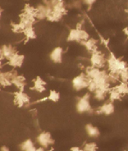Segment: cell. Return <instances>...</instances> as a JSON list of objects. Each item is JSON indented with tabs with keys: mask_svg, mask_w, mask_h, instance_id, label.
I'll list each match as a JSON object with an SVG mask.
<instances>
[{
	"mask_svg": "<svg viewBox=\"0 0 128 151\" xmlns=\"http://www.w3.org/2000/svg\"><path fill=\"white\" fill-rule=\"evenodd\" d=\"M107 66L109 73H115L119 75V73L121 70L128 68L127 63L125 61H122L121 59L116 57L114 54H110L107 58Z\"/></svg>",
	"mask_w": 128,
	"mask_h": 151,
	"instance_id": "obj_1",
	"label": "cell"
},
{
	"mask_svg": "<svg viewBox=\"0 0 128 151\" xmlns=\"http://www.w3.org/2000/svg\"><path fill=\"white\" fill-rule=\"evenodd\" d=\"M76 110L79 114H86L92 111L90 92L78 98V101L76 103Z\"/></svg>",
	"mask_w": 128,
	"mask_h": 151,
	"instance_id": "obj_2",
	"label": "cell"
},
{
	"mask_svg": "<svg viewBox=\"0 0 128 151\" xmlns=\"http://www.w3.org/2000/svg\"><path fill=\"white\" fill-rule=\"evenodd\" d=\"M90 79L86 73H80L78 76H75L72 80V86L75 91H82L87 89L89 86Z\"/></svg>",
	"mask_w": 128,
	"mask_h": 151,
	"instance_id": "obj_3",
	"label": "cell"
},
{
	"mask_svg": "<svg viewBox=\"0 0 128 151\" xmlns=\"http://www.w3.org/2000/svg\"><path fill=\"white\" fill-rule=\"evenodd\" d=\"M90 39L89 33L86 31H85L84 29H79V28H74L72 29L69 34L68 36V41H71V42H82L85 40H87Z\"/></svg>",
	"mask_w": 128,
	"mask_h": 151,
	"instance_id": "obj_4",
	"label": "cell"
},
{
	"mask_svg": "<svg viewBox=\"0 0 128 151\" xmlns=\"http://www.w3.org/2000/svg\"><path fill=\"white\" fill-rule=\"evenodd\" d=\"M90 62L92 67L97 68H103L107 63V58L105 57L102 52H100L98 50L92 52Z\"/></svg>",
	"mask_w": 128,
	"mask_h": 151,
	"instance_id": "obj_5",
	"label": "cell"
},
{
	"mask_svg": "<svg viewBox=\"0 0 128 151\" xmlns=\"http://www.w3.org/2000/svg\"><path fill=\"white\" fill-rule=\"evenodd\" d=\"M37 141L41 145V147H43L44 149L48 148L50 145L54 143V140L50 135V133H49V132L40 133L37 137Z\"/></svg>",
	"mask_w": 128,
	"mask_h": 151,
	"instance_id": "obj_6",
	"label": "cell"
},
{
	"mask_svg": "<svg viewBox=\"0 0 128 151\" xmlns=\"http://www.w3.org/2000/svg\"><path fill=\"white\" fill-rule=\"evenodd\" d=\"M97 110H98L97 113H99V114H102L107 115V116L111 115V114H113L114 113V103L109 100V101H107L104 104H102Z\"/></svg>",
	"mask_w": 128,
	"mask_h": 151,
	"instance_id": "obj_7",
	"label": "cell"
},
{
	"mask_svg": "<svg viewBox=\"0 0 128 151\" xmlns=\"http://www.w3.org/2000/svg\"><path fill=\"white\" fill-rule=\"evenodd\" d=\"M63 48L61 47H56L55 48L50 55V60L55 63H61L62 61H63Z\"/></svg>",
	"mask_w": 128,
	"mask_h": 151,
	"instance_id": "obj_8",
	"label": "cell"
},
{
	"mask_svg": "<svg viewBox=\"0 0 128 151\" xmlns=\"http://www.w3.org/2000/svg\"><path fill=\"white\" fill-rule=\"evenodd\" d=\"M30 101L29 96L27 95L26 93H24L22 91L17 92L16 94V97H15V102L16 104H17L19 107H22L24 106L26 104H28Z\"/></svg>",
	"mask_w": 128,
	"mask_h": 151,
	"instance_id": "obj_9",
	"label": "cell"
},
{
	"mask_svg": "<svg viewBox=\"0 0 128 151\" xmlns=\"http://www.w3.org/2000/svg\"><path fill=\"white\" fill-rule=\"evenodd\" d=\"M24 61V56L22 55H19L18 53H15L13 56L9 59V64L14 68L21 67Z\"/></svg>",
	"mask_w": 128,
	"mask_h": 151,
	"instance_id": "obj_10",
	"label": "cell"
},
{
	"mask_svg": "<svg viewBox=\"0 0 128 151\" xmlns=\"http://www.w3.org/2000/svg\"><path fill=\"white\" fill-rule=\"evenodd\" d=\"M80 44L86 48L88 51L91 53L97 50V46H96V40L94 39H88L87 40L80 42Z\"/></svg>",
	"mask_w": 128,
	"mask_h": 151,
	"instance_id": "obj_11",
	"label": "cell"
},
{
	"mask_svg": "<svg viewBox=\"0 0 128 151\" xmlns=\"http://www.w3.org/2000/svg\"><path fill=\"white\" fill-rule=\"evenodd\" d=\"M86 134L90 137H92V138H96V137L100 136L99 129L95 126H93L92 124H90V123L86 126Z\"/></svg>",
	"mask_w": 128,
	"mask_h": 151,
	"instance_id": "obj_12",
	"label": "cell"
},
{
	"mask_svg": "<svg viewBox=\"0 0 128 151\" xmlns=\"http://www.w3.org/2000/svg\"><path fill=\"white\" fill-rule=\"evenodd\" d=\"M110 90V89H109ZM109 90H106V89H96V91L93 92L94 94V98L98 102H102L104 101L107 95L109 94Z\"/></svg>",
	"mask_w": 128,
	"mask_h": 151,
	"instance_id": "obj_13",
	"label": "cell"
},
{
	"mask_svg": "<svg viewBox=\"0 0 128 151\" xmlns=\"http://www.w3.org/2000/svg\"><path fill=\"white\" fill-rule=\"evenodd\" d=\"M114 88L122 96L128 95V83H127V82H121L120 81V83H118L116 85V86Z\"/></svg>",
	"mask_w": 128,
	"mask_h": 151,
	"instance_id": "obj_14",
	"label": "cell"
},
{
	"mask_svg": "<svg viewBox=\"0 0 128 151\" xmlns=\"http://www.w3.org/2000/svg\"><path fill=\"white\" fill-rule=\"evenodd\" d=\"M2 52H3L4 58L9 59L11 56L16 53V50H14V48L10 46V45H4L2 48Z\"/></svg>",
	"mask_w": 128,
	"mask_h": 151,
	"instance_id": "obj_15",
	"label": "cell"
},
{
	"mask_svg": "<svg viewBox=\"0 0 128 151\" xmlns=\"http://www.w3.org/2000/svg\"><path fill=\"white\" fill-rule=\"evenodd\" d=\"M33 89L39 92L44 91L45 90V82L43 80H41L40 77L37 78V80L34 81V84H33Z\"/></svg>",
	"mask_w": 128,
	"mask_h": 151,
	"instance_id": "obj_16",
	"label": "cell"
},
{
	"mask_svg": "<svg viewBox=\"0 0 128 151\" xmlns=\"http://www.w3.org/2000/svg\"><path fill=\"white\" fill-rule=\"evenodd\" d=\"M12 84H14L16 87L19 88L21 91H22V88H24L25 86V79L22 76H16V78H14L12 80Z\"/></svg>",
	"mask_w": 128,
	"mask_h": 151,
	"instance_id": "obj_17",
	"label": "cell"
},
{
	"mask_svg": "<svg viewBox=\"0 0 128 151\" xmlns=\"http://www.w3.org/2000/svg\"><path fill=\"white\" fill-rule=\"evenodd\" d=\"M109 101H111V102H114V101H117V100H119L121 98V96H122L120 95V93L116 91V89L114 87L113 89H110L109 90Z\"/></svg>",
	"mask_w": 128,
	"mask_h": 151,
	"instance_id": "obj_18",
	"label": "cell"
},
{
	"mask_svg": "<svg viewBox=\"0 0 128 151\" xmlns=\"http://www.w3.org/2000/svg\"><path fill=\"white\" fill-rule=\"evenodd\" d=\"M32 147H34V144L32 143V140H30V139L26 140L25 142H23L21 144V150L22 151H27V150L32 148Z\"/></svg>",
	"mask_w": 128,
	"mask_h": 151,
	"instance_id": "obj_19",
	"label": "cell"
},
{
	"mask_svg": "<svg viewBox=\"0 0 128 151\" xmlns=\"http://www.w3.org/2000/svg\"><path fill=\"white\" fill-rule=\"evenodd\" d=\"M119 78H120V81L121 82L128 83V68L121 70L119 73Z\"/></svg>",
	"mask_w": 128,
	"mask_h": 151,
	"instance_id": "obj_20",
	"label": "cell"
},
{
	"mask_svg": "<svg viewBox=\"0 0 128 151\" xmlns=\"http://www.w3.org/2000/svg\"><path fill=\"white\" fill-rule=\"evenodd\" d=\"M84 151H96L97 150V145L96 143H88L85 144L84 148H83Z\"/></svg>",
	"mask_w": 128,
	"mask_h": 151,
	"instance_id": "obj_21",
	"label": "cell"
},
{
	"mask_svg": "<svg viewBox=\"0 0 128 151\" xmlns=\"http://www.w3.org/2000/svg\"><path fill=\"white\" fill-rule=\"evenodd\" d=\"M48 98L50 101L56 103V102H57L60 99V94H59V92H57V91H54V90L53 91H50Z\"/></svg>",
	"mask_w": 128,
	"mask_h": 151,
	"instance_id": "obj_22",
	"label": "cell"
},
{
	"mask_svg": "<svg viewBox=\"0 0 128 151\" xmlns=\"http://www.w3.org/2000/svg\"><path fill=\"white\" fill-rule=\"evenodd\" d=\"M23 31H24L26 36H27L28 39H33V38H35V32H34V31H33V29H32V27H26Z\"/></svg>",
	"mask_w": 128,
	"mask_h": 151,
	"instance_id": "obj_23",
	"label": "cell"
},
{
	"mask_svg": "<svg viewBox=\"0 0 128 151\" xmlns=\"http://www.w3.org/2000/svg\"><path fill=\"white\" fill-rule=\"evenodd\" d=\"M96 0H83V3L89 7H91L96 3Z\"/></svg>",
	"mask_w": 128,
	"mask_h": 151,
	"instance_id": "obj_24",
	"label": "cell"
},
{
	"mask_svg": "<svg viewBox=\"0 0 128 151\" xmlns=\"http://www.w3.org/2000/svg\"><path fill=\"white\" fill-rule=\"evenodd\" d=\"M70 151H84L83 149H80V147H77V146H74V147H72Z\"/></svg>",
	"mask_w": 128,
	"mask_h": 151,
	"instance_id": "obj_25",
	"label": "cell"
},
{
	"mask_svg": "<svg viewBox=\"0 0 128 151\" xmlns=\"http://www.w3.org/2000/svg\"><path fill=\"white\" fill-rule=\"evenodd\" d=\"M0 151H9V149L8 147H6V146H3V147H1Z\"/></svg>",
	"mask_w": 128,
	"mask_h": 151,
	"instance_id": "obj_26",
	"label": "cell"
},
{
	"mask_svg": "<svg viewBox=\"0 0 128 151\" xmlns=\"http://www.w3.org/2000/svg\"><path fill=\"white\" fill-rule=\"evenodd\" d=\"M4 58V56H3V52H2V49H0V63L2 61V59Z\"/></svg>",
	"mask_w": 128,
	"mask_h": 151,
	"instance_id": "obj_27",
	"label": "cell"
},
{
	"mask_svg": "<svg viewBox=\"0 0 128 151\" xmlns=\"http://www.w3.org/2000/svg\"><path fill=\"white\" fill-rule=\"evenodd\" d=\"M36 151H45V149H44L43 147H40V148L36 149Z\"/></svg>",
	"mask_w": 128,
	"mask_h": 151,
	"instance_id": "obj_28",
	"label": "cell"
},
{
	"mask_svg": "<svg viewBox=\"0 0 128 151\" xmlns=\"http://www.w3.org/2000/svg\"><path fill=\"white\" fill-rule=\"evenodd\" d=\"M124 32H125V33H126V35L127 36V38H128V27H127V28H126V29L124 30Z\"/></svg>",
	"mask_w": 128,
	"mask_h": 151,
	"instance_id": "obj_29",
	"label": "cell"
},
{
	"mask_svg": "<svg viewBox=\"0 0 128 151\" xmlns=\"http://www.w3.org/2000/svg\"><path fill=\"white\" fill-rule=\"evenodd\" d=\"M1 13H2V9H1V8H0V16H1Z\"/></svg>",
	"mask_w": 128,
	"mask_h": 151,
	"instance_id": "obj_30",
	"label": "cell"
},
{
	"mask_svg": "<svg viewBox=\"0 0 128 151\" xmlns=\"http://www.w3.org/2000/svg\"><path fill=\"white\" fill-rule=\"evenodd\" d=\"M48 151H53V150H48Z\"/></svg>",
	"mask_w": 128,
	"mask_h": 151,
	"instance_id": "obj_31",
	"label": "cell"
}]
</instances>
